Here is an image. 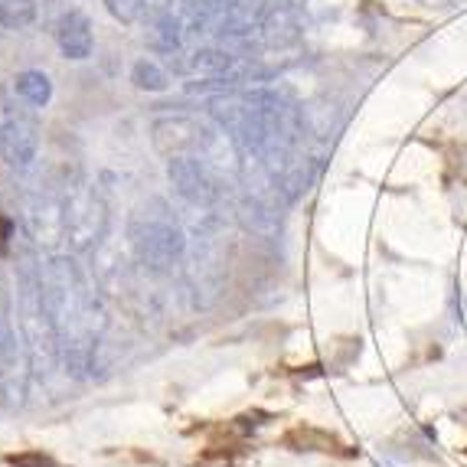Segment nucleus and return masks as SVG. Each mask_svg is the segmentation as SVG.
Listing matches in <instances>:
<instances>
[{"label":"nucleus","instance_id":"7ed1b4c3","mask_svg":"<svg viewBox=\"0 0 467 467\" xmlns=\"http://www.w3.org/2000/svg\"><path fill=\"white\" fill-rule=\"evenodd\" d=\"M128 245L144 268L167 272L183 255V233H180L164 202L148 200L140 202L128 219Z\"/></svg>","mask_w":467,"mask_h":467},{"label":"nucleus","instance_id":"dca6fc26","mask_svg":"<svg viewBox=\"0 0 467 467\" xmlns=\"http://www.w3.org/2000/svg\"><path fill=\"white\" fill-rule=\"evenodd\" d=\"M7 399V382H4V369H0V402Z\"/></svg>","mask_w":467,"mask_h":467},{"label":"nucleus","instance_id":"0eeeda50","mask_svg":"<svg viewBox=\"0 0 467 467\" xmlns=\"http://www.w3.org/2000/svg\"><path fill=\"white\" fill-rule=\"evenodd\" d=\"M24 226L33 235V242H43V245H56V242L63 239V187L39 190L26 202Z\"/></svg>","mask_w":467,"mask_h":467},{"label":"nucleus","instance_id":"4468645a","mask_svg":"<svg viewBox=\"0 0 467 467\" xmlns=\"http://www.w3.org/2000/svg\"><path fill=\"white\" fill-rule=\"evenodd\" d=\"M109 4V10L118 16V20H125V24H131V20H138L140 14H144V4L140 0H105Z\"/></svg>","mask_w":467,"mask_h":467},{"label":"nucleus","instance_id":"ddd939ff","mask_svg":"<svg viewBox=\"0 0 467 467\" xmlns=\"http://www.w3.org/2000/svg\"><path fill=\"white\" fill-rule=\"evenodd\" d=\"M131 82H134V88H140V92H164V88L171 86L167 72L161 69L154 59H138L131 69Z\"/></svg>","mask_w":467,"mask_h":467},{"label":"nucleus","instance_id":"f8f14e48","mask_svg":"<svg viewBox=\"0 0 467 467\" xmlns=\"http://www.w3.org/2000/svg\"><path fill=\"white\" fill-rule=\"evenodd\" d=\"M36 20V0H0V26L24 30Z\"/></svg>","mask_w":467,"mask_h":467},{"label":"nucleus","instance_id":"f03ea898","mask_svg":"<svg viewBox=\"0 0 467 467\" xmlns=\"http://www.w3.org/2000/svg\"><path fill=\"white\" fill-rule=\"evenodd\" d=\"M16 330L24 340L30 376H49L59 363V340H56L53 320L43 301V272L30 255L20 258V278H16Z\"/></svg>","mask_w":467,"mask_h":467},{"label":"nucleus","instance_id":"2eb2a0df","mask_svg":"<svg viewBox=\"0 0 467 467\" xmlns=\"http://www.w3.org/2000/svg\"><path fill=\"white\" fill-rule=\"evenodd\" d=\"M7 461H10V464H16V467H56L47 454H20V458H16V454H10Z\"/></svg>","mask_w":467,"mask_h":467},{"label":"nucleus","instance_id":"f257e3e1","mask_svg":"<svg viewBox=\"0 0 467 467\" xmlns=\"http://www.w3.org/2000/svg\"><path fill=\"white\" fill-rule=\"evenodd\" d=\"M39 272H43V301L59 340L66 373L86 379L88 369H95V350L101 347V337L109 327L101 297L95 295V285L72 255H49Z\"/></svg>","mask_w":467,"mask_h":467},{"label":"nucleus","instance_id":"39448f33","mask_svg":"<svg viewBox=\"0 0 467 467\" xmlns=\"http://www.w3.org/2000/svg\"><path fill=\"white\" fill-rule=\"evenodd\" d=\"M150 140L164 157H200L210 148V128L193 115H164L154 118L150 125Z\"/></svg>","mask_w":467,"mask_h":467},{"label":"nucleus","instance_id":"6e6552de","mask_svg":"<svg viewBox=\"0 0 467 467\" xmlns=\"http://www.w3.org/2000/svg\"><path fill=\"white\" fill-rule=\"evenodd\" d=\"M56 47L66 59L72 63H82L95 53V33H92V20L82 10H66L56 24Z\"/></svg>","mask_w":467,"mask_h":467},{"label":"nucleus","instance_id":"20e7f679","mask_svg":"<svg viewBox=\"0 0 467 467\" xmlns=\"http://www.w3.org/2000/svg\"><path fill=\"white\" fill-rule=\"evenodd\" d=\"M109 226V206L101 200L99 187L88 180L72 177L63 183V242L76 255L92 252Z\"/></svg>","mask_w":467,"mask_h":467},{"label":"nucleus","instance_id":"9d476101","mask_svg":"<svg viewBox=\"0 0 467 467\" xmlns=\"http://www.w3.org/2000/svg\"><path fill=\"white\" fill-rule=\"evenodd\" d=\"M285 444H288L291 451H324V454H353L340 438H334L330 431H320V429H311V425H297L285 435Z\"/></svg>","mask_w":467,"mask_h":467},{"label":"nucleus","instance_id":"1a4fd4ad","mask_svg":"<svg viewBox=\"0 0 467 467\" xmlns=\"http://www.w3.org/2000/svg\"><path fill=\"white\" fill-rule=\"evenodd\" d=\"M167 177H171L173 190L190 202H210L213 193H216L210 173L200 164V157H171Z\"/></svg>","mask_w":467,"mask_h":467},{"label":"nucleus","instance_id":"9b49d317","mask_svg":"<svg viewBox=\"0 0 467 467\" xmlns=\"http://www.w3.org/2000/svg\"><path fill=\"white\" fill-rule=\"evenodd\" d=\"M14 92L20 95L26 105H33V109H47L49 101H53V82H49L47 72L26 69L14 78Z\"/></svg>","mask_w":467,"mask_h":467},{"label":"nucleus","instance_id":"423d86ee","mask_svg":"<svg viewBox=\"0 0 467 467\" xmlns=\"http://www.w3.org/2000/svg\"><path fill=\"white\" fill-rule=\"evenodd\" d=\"M39 150L36 115L24 109H10L0 121V161L16 173H26Z\"/></svg>","mask_w":467,"mask_h":467}]
</instances>
